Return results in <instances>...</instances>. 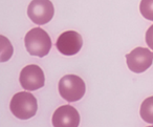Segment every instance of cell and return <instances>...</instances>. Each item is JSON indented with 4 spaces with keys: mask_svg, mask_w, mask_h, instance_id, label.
<instances>
[{
    "mask_svg": "<svg viewBox=\"0 0 153 127\" xmlns=\"http://www.w3.org/2000/svg\"><path fill=\"white\" fill-rule=\"evenodd\" d=\"M24 45L30 55L43 58L51 49V40L43 28H35L25 35Z\"/></svg>",
    "mask_w": 153,
    "mask_h": 127,
    "instance_id": "cell-1",
    "label": "cell"
},
{
    "mask_svg": "<svg viewBox=\"0 0 153 127\" xmlns=\"http://www.w3.org/2000/svg\"><path fill=\"white\" fill-rule=\"evenodd\" d=\"M10 109L16 118L27 120L36 114L38 109L37 100L30 93L21 91L13 96L10 103Z\"/></svg>",
    "mask_w": 153,
    "mask_h": 127,
    "instance_id": "cell-2",
    "label": "cell"
},
{
    "mask_svg": "<svg viewBox=\"0 0 153 127\" xmlns=\"http://www.w3.org/2000/svg\"><path fill=\"white\" fill-rule=\"evenodd\" d=\"M60 96L67 102H76L84 97L86 86L83 79L76 75H66L62 77L58 84Z\"/></svg>",
    "mask_w": 153,
    "mask_h": 127,
    "instance_id": "cell-3",
    "label": "cell"
},
{
    "mask_svg": "<svg viewBox=\"0 0 153 127\" xmlns=\"http://www.w3.org/2000/svg\"><path fill=\"white\" fill-rule=\"evenodd\" d=\"M55 7L51 0H32L27 7V16L37 25L46 24L53 19Z\"/></svg>",
    "mask_w": 153,
    "mask_h": 127,
    "instance_id": "cell-4",
    "label": "cell"
},
{
    "mask_svg": "<svg viewBox=\"0 0 153 127\" xmlns=\"http://www.w3.org/2000/svg\"><path fill=\"white\" fill-rule=\"evenodd\" d=\"M127 66L131 72L142 74L153 63V52L145 47H135L126 55Z\"/></svg>",
    "mask_w": 153,
    "mask_h": 127,
    "instance_id": "cell-5",
    "label": "cell"
},
{
    "mask_svg": "<svg viewBox=\"0 0 153 127\" xmlns=\"http://www.w3.org/2000/svg\"><path fill=\"white\" fill-rule=\"evenodd\" d=\"M19 81L25 90L34 91L44 86L45 76L41 67L36 64H30L22 68Z\"/></svg>",
    "mask_w": 153,
    "mask_h": 127,
    "instance_id": "cell-6",
    "label": "cell"
},
{
    "mask_svg": "<svg viewBox=\"0 0 153 127\" xmlns=\"http://www.w3.org/2000/svg\"><path fill=\"white\" fill-rule=\"evenodd\" d=\"M83 39L78 32L67 31L58 37L56 46L57 49L65 56H74L78 54L82 49Z\"/></svg>",
    "mask_w": 153,
    "mask_h": 127,
    "instance_id": "cell-7",
    "label": "cell"
},
{
    "mask_svg": "<svg viewBox=\"0 0 153 127\" xmlns=\"http://www.w3.org/2000/svg\"><path fill=\"white\" fill-rule=\"evenodd\" d=\"M80 114L78 110L70 105H62L53 114V127H78Z\"/></svg>",
    "mask_w": 153,
    "mask_h": 127,
    "instance_id": "cell-8",
    "label": "cell"
},
{
    "mask_svg": "<svg viewBox=\"0 0 153 127\" xmlns=\"http://www.w3.org/2000/svg\"><path fill=\"white\" fill-rule=\"evenodd\" d=\"M14 47L5 36L0 35V62H7L12 58Z\"/></svg>",
    "mask_w": 153,
    "mask_h": 127,
    "instance_id": "cell-9",
    "label": "cell"
},
{
    "mask_svg": "<svg viewBox=\"0 0 153 127\" xmlns=\"http://www.w3.org/2000/svg\"><path fill=\"white\" fill-rule=\"evenodd\" d=\"M140 114L145 122L153 124V96L143 101L140 105Z\"/></svg>",
    "mask_w": 153,
    "mask_h": 127,
    "instance_id": "cell-10",
    "label": "cell"
},
{
    "mask_svg": "<svg viewBox=\"0 0 153 127\" xmlns=\"http://www.w3.org/2000/svg\"><path fill=\"white\" fill-rule=\"evenodd\" d=\"M140 12L145 19L153 21V0H142L140 3Z\"/></svg>",
    "mask_w": 153,
    "mask_h": 127,
    "instance_id": "cell-11",
    "label": "cell"
},
{
    "mask_svg": "<svg viewBox=\"0 0 153 127\" xmlns=\"http://www.w3.org/2000/svg\"><path fill=\"white\" fill-rule=\"evenodd\" d=\"M146 43L149 46V49L153 51V24L146 32Z\"/></svg>",
    "mask_w": 153,
    "mask_h": 127,
    "instance_id": "cell-12",
    "label": "cell"
},
{
    "mask_svg": "<svg viewBox=\"0 0 153 127\" xmlns=\"http://www.w3.org/2000/svg\"><path fill=\"white\" fill-rule=\"evenodd\" d=\"M148 127H153V126H148Z\"/></svg>",
    "mask_w": 153,
    "mask_h": 127,
    "instance_id": "cell-13",
    "label": "cell"
}]
</instances>
